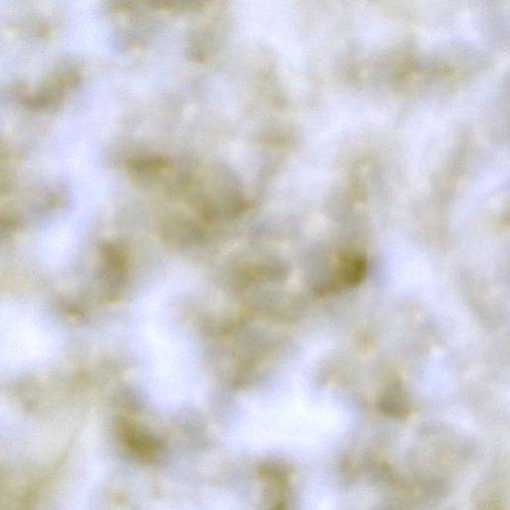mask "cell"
<instances>
[{
  "label": "cell",
  "mask_w": 510,
  "mask_h": 510,
  "mask_svg": "<svg viewBox=\"0 0 510 510\" xmlns=\"http://www.w3.org/2000/svg\"><path fill=\"white\" fill-rule=\"evenodd\" d=\"M366 272V260L359 255H350L342 261L340 275L343 281L349 285H357L363 280Z\"/></svg>",
  "instance_id": "1"
},
{
  "label": "cell",
  "mask_w": 510,
  "mask_h": 510,
  "mask_svg": "<svg viewBox=\"0 0 510 510\" xmlns=\"http://www.w3.org/2000/svg\"><path fill=\"white\" fill-rule=\"evenodd\" d=\"M382 405L387 410H390V412L391 410L393 413L406 414L408 412V400L403 387L399 383L393 384V385L389 387L388 390L384 394Z\"/></svg>",
  "instance_id": "2"
}]
</instances>
